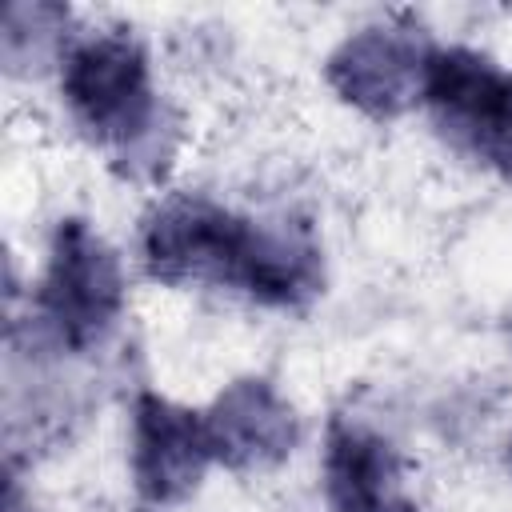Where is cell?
Instances as JSON below:
<instances>
[{
  "label": "cell",
  "mask_w": 512,
  "mask_h": 512,
  "mask_svg": "<svg viewBox=\"0 0 512 512\" xmlns=\"http://www.w3.org/2000/svg\"><path fill=\"white\" fill-rule=\"evenodd\" d=\"M140 268L164 288H228L296 312L324 292V252L308 224L260 220L208 196H168L136 236Z\"/></svg>",
  "instance_id": "obj_1"
},
{
  "label": "cell",
  "mask_w": 512,
  "mask_h": 512,
  "mask_svg": "<svg viewBox=\"0 0 512 512\" xmlns=\"http://www.w3.org/2000/svg\"><path fill=\"white\" fill-rule=\"evenodd\" d=\"M60 96L72 124L100 148L116 176L160 180L172 160V120L152 80L148 48L132 28H100L68 40Z\"/></svg>",
  "instance_id": "obj_2"
},
{
  "label": "cell",
  "mask_w": 512,
  "mask_h": 512,
  "mask_svg": "<svg viewBox=\"0 0 512 512\" xmlns=\"http://www.w3.org/2000/svg\"><path fill=\"white\" fill-rule=\"evenodd\" d=\"M124 308L128 280L116 248L84 216H60L28 300L32 336L60 356H88L116 332Z\"/></svg>",
  "instance_id": "obj_3"
},
{
  "label": "cell",
  "mask_w": 512,
  "mask_h": 512,
  "mask_svg": "<svg viewBox=\"0 0 512 512\" xmlns=\"http://www.w3.org/2000/svg\"><path fill=\"white\" fill-rule=\"evenodd\" d=\"M424 108L460 156L512 184V68L464 44H436Z\"/></svg>",
  "instance_id": "obj_4"
},
{
  "label": "cell",
  "mask_w": 512,
  "mask_h": 512,
  "mask_svg": "<svg viewBox=\"0 0 512 512\" xmlns=\"http://www.w3.org/2000/svg\"><path fill=\"white\" fill-rule=\"evenodd\" d=\"M432 48L436 44L412 24H368L328 52L324 80L368 120H396L424 104Z\"/></svg>",
  "instance_id": "obj_5"
},
{
  "label": "cell",
  "mask_w": 512,
  "mask_h": 512,
  "mask_svg": "<svg viewBox=\"0 0 512 512\" xmlns=\"http://www.w3.org/2000/svg\"><path fill=\"white\" fill-rule=\"evenodd\" d=\"M212 444L204 428V408L176 404L152 388L132 396V432H128V476L148 508L184 504L212 468Z\"/></svg>",
  "instance_id": "obj_6"
},
{
  "label": "cell",
  "mask_w": 512,
  "mask_h": 512,
  "mask_svg": "<svg viewBox=\"0 0 512 512\" xmlns=\"http://www.w3.org/2000/svg\"><path fill=\"white\" fill-rule=\"evenodd\" d=\"M212 460L228 472H268L300 444V416L268 376L228 380L204 408Z\"/></svg>",
  "instance_id": "obj_7"
},
{
  "label": "cell",
  "mask_w": 512,
  "mask_h": 512,
  "mask_svg": "<svg viewBox=\"0 0 512 512\" xmlns=\"http://www.w3.org/2000/svg\"><path fill=\"white\" fill-rule=\"evenodd\" d=\"M328 512H416L400 448L356 416H332L320 448Z\"/></svg>",
  "instance_id": "obj_8"
},
{
  "label": "cell",
  "mask_w": 512,
  "mask_h": 512,
  "mask_svg": "<svg viewBox=\"0 0 512 512\" xmlns=\"http://www.w3.org/2000/svg\"><path fill=\"white\" fill-rule=\"evenodd\" d=\"M68 8L60 4H8L4 8V64L8 72H32V60L64 56Z\"/></svg>",
  "instance_id": "obj_9"
},
{
  "label": "cell",
  "mask_w": 512,
  "mask_h": 512,
  "mask_svg": "<svg viewBox=\"0 0 512 512\" xmlns=\"http://www.w3.org/2000/svg\"><path fill=\"white\" fill-rule=\"evenodd\" d=\"M4 512H32V508L24 504V496H20V484H16V480L8 484V496H4Z\"/></svg>",
  "instance_id": "obj_10"
},
{
  "label": "cell",
  "mask_w": 512,
  "mask_h": 512,
  "mask_svg": "<svg viewBox=\"0 0 512 512\" xmlns=\"http://www.w3.org/2000/svg\"><path fill=\"white\" fill-rule=\"evenodd\" d=\"M508 460H512V440H508Z\"/></svg>",
  "instance_id": "obj_11"
}]
</instances>
